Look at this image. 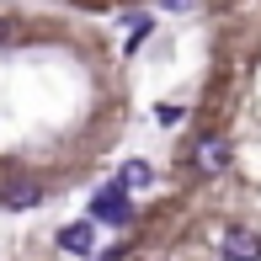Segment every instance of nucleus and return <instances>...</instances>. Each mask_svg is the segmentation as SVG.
<instances>
[{
  "mask_svg": "<svg viewBox=\"0 0 261 261\" xmlns=\"http://www.w3.org/2000/svg\"><path fill=\"white\" fill-rule=\"evenodd\" d=\"M54 245H59L64 256H96V224H91V219L64 224V229L54 234Z\"/></svg>",
  "mask_w": 261,
  "mask_h": 261,
  "instance_id": "39448f33",
  "label": "nucleus"
},
{
  "mask_svg": "<svg viewBox=\"0 0 261 261\" xmlns=\"http://www.w3.org/2000/svg\"><path fill=\"white\" fill-rule=\"evenodd\" d=\"M21 38V27H16V21H11V16H0V48H11V43H16Z\"/></svg>",
  "mask_w": 261,
  "mask_h": 261,
  "instance_id": "0eeeda50",
  "label": "nucleus"
},
{
  "mask_svg": "<svg viewBox=\"0 0 261 261\" xmlns=\"http://www.w3.org/2000/svg\"><path fill=\"white\" fill-rule=\"evenodd\" d=\"M117 187H123V192H149V187H155V165L149 160H123Z\"/></svg>",
  "mask_w": 261,
  "mask_h": 261,
  "instance_id": "423d86ee",
  "label": "nucleus"
},
{
  "mask_svg": "<svg viewBox=\"0 0 261 261\" xmlns=\"http://www.w3.org/2000/svg\"><path fill=\"white\" fill-rule=\"evenodd\" d=\"M134 192H123L117 181L96 187V197H91V224H107V229H134Z\"/></svg>",
  "mask_w": 261,
  "mask_h": 261,
  "instance_id": "f257e3e1",
  "label": "nucleus"
},
{
  "mask_svg": "<svg viewBox=\"0 0 261 261\" xmlns=\"http://www.w3.org/2000/svg\"><path fill=\"white\" fill-rule=\"evenodd\" d=\"M229 160H234V149H229V139H224V134H197L192 149H187V165H192L197 176H224V171H229Z\"/></svg>",
  "mask_w": 261,
  "mask_h": 261,
  "instance_id": "f03ea898",
  "label": "nucleus"
},
{
  "mask_svg": "<svg viewBox=\"0 0 261 261\" xmlns=\"http://www.w3.org/2000/svg\"><path fill=\"white\" fill-rule=\"evenodd\" d=\"M219 256L224 261H261V234L251 224H229L224 240H219Z\"/></svg>",
  "mask_w": 261,
  "mask_h": 261,
  "instance_id": "20e7f679",
  "label": "nucleus"
},
{
  "mask_svg": "<svg viewBox=\"0 0 261 261\" xmlns=\"http://www.w3.org/2000/svg\"><path fill=\"white\" fill-rule=\"evenodd\" d=\"M43 203V181L38 176H0V208L6 213H27Z\"/></svg>",
  "mask_w": 261,
  "mask_h": 261,
  "instance_id": "7ed1b4c3",
  "label": "nucleus"
}]
</instances>
